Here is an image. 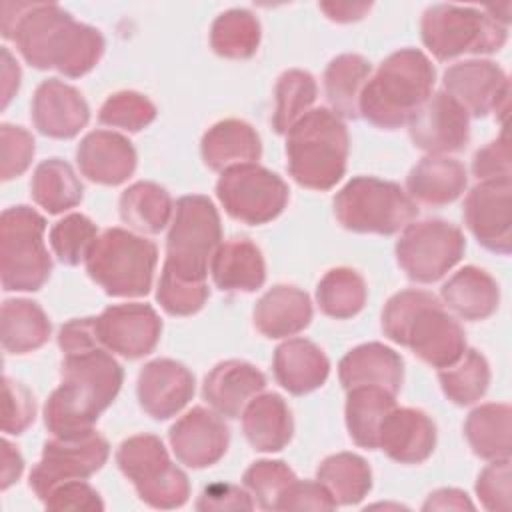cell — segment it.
Masks as SVG:
<instances>
[{
    "mask_svg": "<svg viewBox=\"0 0 512 512\" xmlns=\"http://www.w3.org/2000/svg\"><path fill=\"white\" fill-rule=\"evenodd\" d=\"M2 36L16 42L30 66L56 68L68 78L90 72L106 48L100 30L76 22L58 4L4 2Z\"/></svg>",
    "mask_w": 512,
    "mask_h": 512,
    "instance_id": "cell-1",
    "label": "cell"
},
{
    "mask_svg": "<svg viewBox=\"0 0 512 512\" xmlns=\"http://www.w3.org/2000/svg\"><path fill=\"white\" fill-rule=\"evenodd\" d=\"M60 376V386L44 404V424L58 438L84 436L120 392L122 366L94 346L64 354Z\"/></svg>",
    "mask_w": 512,
    "mask_h": 512,
    "instance_id": "cell-2",
    "label": "cell"
},
{
    "mask_svg": "<svg viewBox=\"0 0 512 512\" xmlns=\"http://www.w3.org/2000/svg\"><path fill=\"white\" fill-rule=\"evenodd\" d=\"M384 334L410 348L432 368H448L466 352L462 326L444 310L440 300L424 290H402L382 310Z\"/></svg>",
    "mask_w": 512,
    "mask_h": 512,
    "instance_id": "cell-3",
    "label": "cell"
},
{
    "mask_svg": "<svg viewBox=\"0 0 512 512\" xmlns=\"http://www.w3.org/2000/svg\"><path fill=\"white\" fill-rule=\"evenodd\" d=\"M436 72L428 56L416 48L390 54L364 84L358 112L374 126L396 130L430 98Z\"/></svg>",
    "mask_w": 512,
    "mask_h": 512,
    "instance_id": "cell-4",
    "label": "cell"
},
{
    "mask_svg": "<svg viewBox=\"0 0 512 512\" xmlns=\"http://www.w3.org/2000/svg\"><path fill=\"white\" fill-rule=\"evenodd\" d=\"M348 146V130L332 110H308L286 132L288 172L304 188L330 190L346 172Z\"/></svg>",
    "mask_w": 512,
    "mask_h": 512,
    "instance_id": "cell-5",
    "label": "cell"
},
{
    "mask_svg": "<svg viewBox=\"0 0 512 512\" xmlns=\"http://www.w3.org/2000/svg\"><path fill=\"white\" fill-rule=\"evenodd\" d=\"M222 240L220 216L212 200L202 194L178 198L166 238L162 276L204 284L208 264Z\"/></svg>",
    "mask_w": 512,
    "mask_h": 512,
    "instance_id": "cell-6",
    "label": "cell"
},
{
    "mask_svg": "<svg viewBox=\"0 0 512 512\" xmlns=\"http://www.w3.org/2000/svg\"><path fill=\"white\" fill-rule=\"evenodd\" d=\"M156 262L152 240L124 228H108L90 248L86 272L108 296L136 298L148 294Z\"/></svg>",
    "mask_w": 512,
    "mask_h": 512,
    "instance_id": "cell-7",
    "label": "cell"
},
{
    "mask_svg": "<svg viewBox=\"0 0 512 512\" xmlns=\"http://www.w3.org/2000/svg\"><path fill=\"white\" fill-rule=\"evenodd\" d=\"M46 220L30 206H12L0 218V272L8 292H34L52 272L44 244Z\"/></svg>",
    "mask_w": 512,
    "mask_h": 512,
    "instance_id": "cell-8",
    "label": "cell"
},
{
    "mask_svg": "<svg viewBox=\"0 0 512 512\" xmlns=\"http://www.w3.org/2000/svg\"><path fill=\"white\" fill-rule=\"evenodd\" d=\"M334 214L346 230L388 236L406 228L418 208L396 182L356 176L334 196Z\"/></svg>",
    "mask_w": 512,
    "mask_h": 512,
    "instance_id": "cell-9",
    "label": "cell"
},
{
    "mask_svg": "<svg viewBox=\"0 0 512 512\" xmlns=\"http://www.w3.org/2000/svg\"><path fill=\"white\" fill-rule=\"evenodd\" d=\"M422 42L436 60L460 54H488L506 44L508 28L494 16L472 6L436 4L422 16Z\"/></svg>",
    "mask_w": 512,
    "mask_h": 512,
    "instance_id": "cell-10",
    "label": "cell"
},
{
    "mask_svg": "<svg viewBox=\"0 0 512 512\" xmlns=\"http://www.w3.org/2000/svg\"><path fill=\"white\" fill-rule=\"evenodd\" d=\"M116 464L148 506L170 510L186 504L188 476L170 462L158 436L138 434L124 440L116 452Z\"/></svg>",
    "mask_w": 512,
    "mask_h": 512,
    "instance_id": "cell-11",
    "label": "cell"
},
{
    "mask_svg": "<svg viewBox=\"0 0 512 512\" xmlns=\"http://www.w3.org/2000/svg\"><path fill=\"white\" fill-rule=\"evenodd\" d=\"M216 196L224 210L250 226L274 220L288 204V184L258 164L226 168L216 182Z\"/></svg>",
    "mask_w": 512,
    "mask_h": 512,
    "instance_id": "cell-12",
    "label": "cell"
},
{
    "mask_svg": "<svg viewBox=\"0 0 512 512\" xmlns=\"http://www.w3.org/2000/svg\"><path fill=\"white\" fill-rule=\"evenodd\" d=\"M464 248L460 228L444 220H422L404 228L396 242V260L410 280L430 284L460 262Z\"/></svg>",
    "mask_w": 512,
    "mask_h": 512,
    "instance_id": "cell-13",
    "label": "cell"
},
{
    "mask_svg": "<svg viewBox=\"0 0 512 512\" xmlns=\"http://www.w3.org/2000/svg\"><path fill=\"white\" fill-rule=\"evenodd\" d=\"M110 454V446L98 432H88L78 438L48 440L40 462L30 472V488L44 500L58 484L68 480H84L98 472Z\"/></svg>",
    "mask_w": 512,
    "mask_h": 512,
    "instance_id": "cell-14",
    "label": "cell"
},
{
    "mask_svg": "<svg viewBox=\"0 0 512 512\" xmlns=\"http://www.w3.org/2000/svg\"><path fill=\"white\" fill-rule=\"evenodd\" d=\"M444 90L468 114L482 118L490 112L506 116L508 108V76L490 60H466L444 72Z\"/></svg>",
    "mask_w": 512,
    "mask_h": 512,
    "instance_id": "cell-15",
    "label": "cell"
},
{
    "mask_svg": "<svg viewBox=\"0 0 512 512\" xmlns=\"http://www.w3.org/2000/svg\"><path fill=\"white\" fill-rule=\"evenodd\" d=\"M408 132L414 146L430 156L460 152L470 140L468 112L446 92H436L412 114Z\"/></svg>",
    "mask_w": 512,
    "mask_h": 512,
    "instance_id": "cell-16",
    "label": "cell"
},
{
    "mask_svg": "<svg viewBox=\"0 0 512 512\" xmlns=\"http://www.w3.org/2000/svg\"><path fill=\"white\" fill-rule=\"evenodd\" d=\"M464 220L478 244L498 254L512 248V184L510 180L478 182L464 200Z\"/></svg>",
    "mask_w": 512,
    "mask_h": 512,
    "instance_id": "cell-17",
    "label": "cell"
},
{
    "mask_svg": "<svg viewBox=\"0 0 512 512\" xmlns=\"http://www.w3.org/2000/svg\"><path fill=\"white\" fill-rule=\"evenodd\" d=\"M96 330L102 346L134 360L156 348L162 322L148 304H114L96 318Z\"/></svg>",
    "mask_w": 512,
    "mask_h": 512,
    "instance_id": "cell-18",
    "label": "cell"
},
{
    "mask_svg": "<svg viewBox=\"0 0 512 512\" xmlns=\"http://www.w3.org/2000/svg\"><path fill=\"white\" fill-rule=\"evenodd\" d=\"M168 440L182 464L188 468H206L226 454L230 430L218 414L196 406L172 424Z\"/></svg>",
    "mask_w": 512,
    "mask_h": 512,
    "instance_id": "cell-19",
    "label": "cell"
},
{
    "mask_svg": "<svg viewBox=\"0 0 512 512\" xmlns=\"http://www.w3.org/2000/svg\"><path fill=\"white\" fill-rule=\"evenodd\" d=\"M136 390L144 412L156 420H166L192 400L194 376L184 364L158 358L140 370Z\"/></svg>",
    "mask_w": 512,
    "mask_h": 512,
    "instance_id": "cell-20",
    "label": "cell"
},
{
    "mask_svg": "<svg viewBox=\"0 0 512 512\" xmlns=\"http://www.w3.org/2000/svg\"><path fill=\"white\" fill-rule=\"evenodd\" d=\"M90 120V108L82 94L58 80H44L32 98V122L44 136L68 140L74 138Z\"/></svg>",
    "mask_w": 512,
    "mask_h": 512,
    "instance_id": "cell-21",
    "label": "cell"
},
{
    "mask_svg": "<svg viewBox=\"0 0 512 512\" xmlns=\"http://www.w3.org/2000/svg\"><path fill=\"white\" fill-rule=\"evenodd\" d=\"M80 172L104 186L126 182L136 168V150L128 138L110 130H94L82 138L76 150Z\"/></svg>",
    "mask_w": 512,
    "mask_h": 512,
    "instance_id": "cell-22",
    "label": "cell"
},
{
    "mask_svg": "<svg viewBox=\"0 0 512 512\" xmlns=\"http://www.w3.org/2000/svg\"><path fill=\"white\" fill-rule=\"evenodd\" d=\"M436 446V426L416 408H394L378 432V448L400 464L424 462Z\"/></svg>",
    "mask_w": 512,
    "mask_h": 512,
    "instance_id": "cell-23",
    "label": "cell"
},
{
    "mask_svg": "<svg viewBox=\"0 0 512 512\" xmlns=\"http://www.w3.org/2000/svg\"><path fill=\"white\" fill-rule=\"evenodd\" d=\"M266 386V376L244 360H224L204 378V400L226 418H238L246 404Z\"/></svg>",
    "mask_w": 512,
    "mask_h": 512,
    "instance_id": "cell-24",
    "label": "cell"
},
{
    "mask_svg": "<svg viewBox=\"0 0 512 512\" xmlns=\"http://www.w3.org/2000/svg\"><path fill=\"white\" fill-rule=\"evenodd\" d=\"M338 378L346 390L356 386H380L396 396L404 378V362L392 348L380 342H368L352 348L340 360Z\"/></svg>",
    "mask_w": 512,
    "mask_h": 512,
    "instance_id": "cell-25",
    "label": "cell"
},
{
    "mask_svg": "<svg viewBox=\"0 0 512 512\" xmlns=\"http://www.w3.org/2000/svg\"><path fill=\"white\" fill-rule=\"evenodd\" d=\"M330 372L326 354L306 338H292L274 350L276 382L294 396L320 388Z\"/></svg>",
    "mask_w": 512,
    "mask_h": 512,
    "instance_id": "cell-26",
    "label": "cell"
},
{
    "mask_svg": "<svg viewBox=\"0 0 512 512\" xmlns=\"http://www.w3.org/2000/svg\"><path fill=\"white\" fill-rule=\"evenodd\" d=\"M310 320V298L296 286H272L254 306V326L268 338L294 336L302 332Z\"/></svg>",
    "mask_w": 512,
    "mask_h": 512,
    "instance_id": "cell-27",
    "label": "cell"
},
{
    "mask_svg": "<svg viewBox=\"0 0 512 512\" xmlns=\"http://www.w3.org/2000/svg\"><path fill=\"white\" fill-rule=\"evenodd\" d=\"M210 272L224 292H254L266 280V264L260 248L248 238H232L218 246Z\"/></svg>",
    "mask_w": 512,
    "mask_h": 512,
    "instance_id": "cell-28",
    "label": "cell"
},
{
    "mask_svg": "<svg viewBox=\"0 0 512 512\" xmlns=\"http://www.w3.org/2000/svg\"><path fill=\"white\" fill-rule=\"evenodd\" d=\"M468 184L464 164L446 156L422 158L406 178L408 196L426 206H444L462 196Z\"/></svg>",
    "mask_w": 512,
    "mask_h": 512,
    "instance_id": "cell-29",
    "label": "cell"
},
{
    "mask_svg": "<svg viewBox=\"0 0 512 512\" xmlns=\"http://www.w3.org/2000/svg\"><path fill=\"white\" fill-rule=\"evenodd\" d=\"M202 160L210 170L224 172L230 166L254 164L262 154L258 132L244 120H222L214 124L200 144Z\"/></svg>",
    "mask_w": 512,
    "mask_h": 512,
    "instance_id": "cell-30",
    "label": "cell"
},
{
    "mask_svg": "<svg viewBox=\"0 0 512 512\" xmlns=\"http://www.w3.org/2000/svg\"><path fill=\"white\" fill-rule=\"evenodd\" d=\"M242 430L254 450L278 452L292 440L294 422L290 408L274 392L254 396L242 412Z\"/></svg>",
    "mask_w": 512,
    "mask_h": 512,
    "instance_id": "cell-31",
    "label": "cell"
},
{
    "mask_svg": "<svg viewBox=\"0 0 512 512\" xmlns=\"http://www.w3.org/2000/svg\"><path fill=\"white\" fill-rule=\"evenodd\" d=\"M442 300L464 320H484L496 312L500 290L486 270L464 266L442 286Z\"/></svg>",
    "mask_w": 512,
    "mask_h": 512,
    "instance_id": "cell-32",
    "label": "cell"
},
{
    "mask_svg": "<svg viewBox=\"0 0 512 512\" xmlns=\"http://www.w3.org/2000/svg\"><path fill=\"white\" fill-rule=\"evenodd\" d=\"M396 396L380 386H356L346 398V426L354 444L366 450L378 448V432L384 418L396 408Z\"/></svg>",
    "mask_w": 512,
    "mask_h": 512,
    "instance_id": "cell-33",
    "label": "cell"
},
{
    "mask_svg": "<svg viewBox=\"0 0 512 512\" xmlns=\"http://www.w3.org/2000/svg\"><path fill=\"white\" fill-rule=\"evenodd\" d=\"M2 346L8 354H26L48 342L50 322L44 310L26 298L2 304Z\"/></svg>",
    "mask_w": 512,
    "mask_h": 512,
    "instance_id": "cell-34",
    "label": "cell"
},
{
    "mask_svg": "<svg viewBox=\"0 0 512 512\" xmlns=\"http://www.w3.org/2000/svg\"><path fill=\"white\" fill-rule=\"evenodd\" d=\"M510 416L508 404H482L468 414L464 436L476 456L484 460L510 458Z\"/></svg>",
    "mask_w": 512,
    "mask_h": 512,
    "instance_id": "cell-35",
    "label": "cell"
},
{
    "mask_svg": "<svg viewBox=\"0 0 512 512\" xmlns=\"http://www.w3.org/2000/svg\"><path fill=\"white\" fill-rule=\"evenodd\" d=\"M370 76V62L360 54L336 56L324 72V92L336 116L358 118V100Z\"/></svg>",
    "mask_w": 512,
    "mask_h": 512,
    "instance_id": "cell-36",
    "label": "cell"
},
{
    "mask_svg": "<svg viewBox=\"0 0 512 512\" xmlns=\"http://www.w3.org/2000/svg\"><path fill=\"white\" fill-rule=\"evenodd\" d=\"M82 192V182L74 174L72 166L60 158H48L40 162L30 182V194L34 202L48 214H60L78 206Z\"/></svg>",
    "mask_w": 512,
    "mask_h": 512,
    "instance_id": "cell-37",
    "label": "cell"
},
{
    "mask_svg": "<svg viewBox=\"0 0 512 512\" xmlns=\"http://www.w3.org/2000/svg\"><path fill=\"white\" fill-rule=\"evenodd\" d=\"M316 480L326 486L336 504H356L372 488V472L364 458L340 452L324 458L316 470Z\"/></svg>",
    "mask_w": 512,
    "mask_h": 512,
    "instance_id": "cell-38",
    "label": "cell"
},
{
    "mask_svg": "<svg viewBox=\"0 0 512 512\" xmlns=\"http://www.w3.org/2000/svg\"><path fill=\"white\" fill-rule=\"evenodd\" d=\"M170 194L154 182H136L120 196V218L138 232L158 234L172 216Z\"/></svg>",
    "mask_w": 512,
    "mask_h": 512,
    "instance_id": "cell-39",
    "label": "cell"
},
{
    "mask_svg": "<svg viewBox=\"0 0 512 512\" xmlns=\"http://www.w3.org/2000/svg\"><path fill=\"white\" fill-rule=\"evenodd\" d=\"M260 44V22L242 8L220 14L210 30V46L218 56L246 60L256 54Z\"/></svg>",
    "mask_w": 512,
    "mask_h": 512,
    "instance_id": "cell-40",
    "label": "cell"
},
{
    "mask_svg": "<svg viewBox=\"0 0 512 512\" xmlns=\"http://www.w3.org/2000/svg\"><path fill=\"white\" fill-rule=\"evenodd\" d=\"M366 282L352 268L328 270L316 288L320 310L336 320L356 316L366 304Z\"/></svg>",
    "mask_w": 512,
    "mask_h": 512,
    "instance_id": "cell-41",
    "label": "cell"
},
{
    "mask_svg": "<svg viewBox=\"0 0 512 512\" xmlns=\"http://www.w3.org/2000/svg\"><path fill=\"white\" fill-rule=\"evenodd\" d=\"M438 380L448 400L458 406H468L480 400L488 390L490 368L478 350H466L458 362L438 370Z\"/></svg>",
    "mask_w": 512,
    "mask_h": 512,
    "instance_id": "cell-42",
    "label": "cell"
},
{
    "mask_svg": "<svg viewBox=\"0 0 512 512\" xmlns=\"http://www.w3.org/2000/svg\"><path fill=\"white\" fill-rule=\"evenodd\" d=\"M316 82L312 74L304 70H286L280 74L274 96L276 108L272 116V128L278 134H286L296 120H300L316 100Z\"/></svg>",
    "mask_w": 512,
    "mask_h": 512,
    "instance_id": "cell-43",
    "label": "cell"
},
{
    "mask_svg": "<svg viewBox=\"0 0 512 512\" xmlns=\"http://www.w3.org/2000/svg\"><path fill=\"white\" fill-rule=\"evenodd\" d=\"M98 238L96 224L84 214H68L50 230V246L62 264L76 266L86 262L90 248Z\"/></svg>",
    "mask_w": 512,
    "mask_h": 512,
    "instance_id": "cell-44",
    "label": "cell"
},
{
    "mask_svg": "<svg viewBox=\"0 0 512 512\" xmlns=\"http://www.w3.org/2000/svg\"><path fill=\"white\" fill-rule=\"evenodd\" d=\"M296 480L292 468L282 460L254 462L242 476L244 486L264 510H276L280 496Z\"/></svg>",
    "mask_w": 512,
    "mask_h": 512,
    "instance_id": "cell-45",
    "label": "cell"
},
{
    "mask_svg": "<svg viewBox=\"0 0 512 512\" xmlns=\"http://www.w3.org/2000/svg\"><path fill=\"white\" fill-rule=\"evenodd\" d=\"M156 118V106L138 92L122 90L112 94L100 108L98 120L104 126L138 132L152 124Z\"/></svg>",
    "mask_w": 512,
    "mask_h": 512,
    "instance_id": "cell-46",
    "label": "cell"
},
{
    "mask_svg": "<svg viewBox=\"0 0 512 512\" xmlns=\"http://www.w3.org/2000/svg\"><path fill=\"white\" fill-rule=\"evenodd\" d=\"M34 138L22 126H0V174L2 180H12L24 174L34 156Z\"/></svg>",
    "mask_w": 512,
    "mask_h": 512,
    "instance_id": "cell-47",
    "label": "cell"
},
{
    "mask_svg": "<svg viewBox=\"0 0 512 512\" xmlns=\"http://www.w3.org/2000/svg\"><path fill=\"white\" fill-rule=\"evenodd\" d=\"M208 284H190V282H180L168 276L160 274L158 280V292L156 300L168 312L170 316H190L198 312L206 300H208Z\"/></svg>",
    "mask_w": 512,
    "mask_h": 512,
    "instance_id": "cell-48",
    "label": "cell"
},
{
    "mask_svg": "<svg viewBox=\"0 0 512 512\" xmlns=\"http://www.w3.org/2000/svg\"><path fill=\"white\" fill-rule=\"evenodd\" d=\"M2 398V430L6 434H22L36 416L32 392L24 384L4 376Z\"/></svg>",
    "mask_w": 512,
    "mask_h": 512,
    "instance_id": "cell-49",
    "label": "cell"
},
{
    "mask_svg": "<svg viewBox=\"0 0 512 512\" xmlns=\"http://www.w3.org/2000/svg\"><path fill=\"white\" fill-rule=\"evenodd\" d=\"M476 494L486 510H510V458L494 460L478 474Z\"/></svg>",
    "mask_w": 512,
    "mask_h": 512,
    "instance_id": "cell-50",
    "label": "cell"
},
{
    "mask_svg": "<svg viewBox=\"0 0 512 512\" xmlns=\"http://www.w3.org/2000/svg\"><path fill=\"white\" fill-rule=\"evenodd\" d=\"M42 502L48 510H104L100 494L84 480H68L58 484Z\"/></svg>",
    "mask_w": 512,
    "mask_h": 512,
    "instance_id": "cell-51",
    "label": "cell"
},
{
    "mask_svg": "<svg viewBox=\"0 0 512 512\" xmlns=\"http://www.w3.org/2000/svg\"><path fill=\"white\" fill-rule=\"evenodd\" d=\"M472 174L480 182L510 180V144L506 132L474 154Z\"/></svg>",
    "mask_w": 512,
    "mask_h": 512,
    "instance_id": "cell-52",
    "label": "cell"
},
{
    "mask_svg": "<svg viewBox=\"0 0 512 512\" xmlns=\"http://www.w3.org/2000/svg\"><path fill=\"white\" fill-rule=\"evenodd\" d=\"M332 494L320 482L294 480L280 496L276 510H334Z\"/></svg>",
    "mask_w": 512,
    "mask_h": 512,
    "instance_id": "cell-53",
    "label": "cell"
},
{
    "mask_svg": "<svg viewBox=\"0 0 512 512\" xmlns=\"http://www.w3.org/2000/svg\"><path fill=\"white\" fill-rule=\"evenodd\" d=\"M252 496L242 488L226 482L210 484L202 490L196 502V510L212 512V510H252Z\"/></svg>",
    "mask_w": 512,
    "mask_h": 512,
    "instance_id": "cell-54",
    "label": "cell"
},
{
    "mask_svg": "<svg viewBox=\"0 0 512 512\" xmlns=\"http://www.w3.org/2000/svg\"><path fill=\"white\" fill-rule=\"evenodd\" d=\"M58 346L64 354L102 346L98 340L96 318H74L66 322L58 332Z\"/></svg>",
    "mask_w": 512,
    "mask_h": 512,
    "instance_id": "cell-55",
    "label": "cell"
},
{
    "mask_svg": "<svg viewBox=\"0 0 512 512\" xmlns=\"http://www.w3.org/2000/svg\"><path fill=\"white\" fill-rule=\"evenodd\" d=\"M422 510H474V504L462 490L440 488L426 498Z\"/></svg>",
    "mask_w": 512,
    "mask_h": 512,
    "instance_id": "cell-56",
    "label": "cell"
},
{
    "mask_svg": "<svg viewBox=\"0 0 512 512\" xmlns=\"http://www.w3.org/2000/svg\"><path fill=\"white\" fill-rule=\"evenodd\" d=\"M24 470V460L20 452L8 442L2 440V490H6L10 484H14Z\"/></svg>",
    "mask_w": 512,
    "mask_h": 512,
    "instance_id": "cell-57",
    "label": "cell"
},
{
    "mask_svg": "<svg viewBox=\"0 0 512 512\" xmlns=\"http://www.w3.org/2000/svg\"><path fill=\"white\" fill-rule=\"evenodd\" d=\"M20 86V68L10 56L8 48H2V108L8 106L10 98Z\"/></svg>",
    "mask_w": 512,
    "mask_h": 512,
    "instance_id": "cell-58",
    "label": "cell"
},
{
    "mask_svg": "<svg viewBox=\"0 0 512 512\" xmlns=\"http://www.w3.org/2000/svg\"><path fill=\"white\" fill-rule=\"evenodd\" d=\"M320 8L328 14L330 20L336 22H352V20H360L368 10L370 4L362 2V4H352V2H322Z\"/></svg>",
    "mask_w": 512,
    "mask_h": 512,
    "instance_id": "cell-59",
    "label": "cell"
}]
</instances>
